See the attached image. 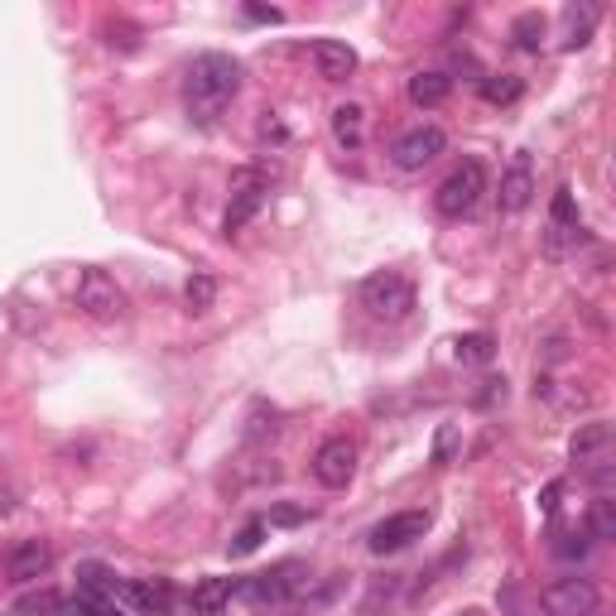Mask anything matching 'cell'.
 Returning a JSON list of instances; mask_svg holds the SVG:
<instances>
[{"mask_svg":"<svg viewBox=\"0 0 616 616\" xmlns=\"http://www.w3.org/2000/svg\"><path fill=\"white\" fill-rule=\"evenodd\" d=\"M241 87V63L227 53H202L193 58V68H188V111L198 116V121H212L217 111L227 107L231 97H237Z\"/></svg>","mask_w":616,"mask_h":616,"instance_id":"cell-1","label":"cell"},{"mask_svg":"<svg viewBox=\"0 0 616 616\" xmlns=\"http://www.w3.org/2000/svg\"><path fill=\"white\" fill-rule=\"evenodd\" d=\"M481 193H487V169H481L477 159H467V165H458L444 183H438L434 208L444 217H467L481 202Z\"/></svg>","mask_w":616,"mask_h":616,"instance_id":"cell-2","label":"cell"},{"mask_svg":"<svg viewBox=\"0 0 616 616\" xmlns=\"http://www.w3.org/2000/svg\"><path fill=\"white\" fill-rule=\"evenodd\" d=\"M361 304L371 308L376 318H405L409 308H415V285H409L400 270H376L371 280L361 285Z\"/></svg>","mask_w":616,"mask_h":616,"instance_id":"cell-3","label":"cell"},{"mask_svg":"<svg viewBox=\"0 0 616 616\" xmlns=\"http://www.w3.org/2000/svg\"><path fill=\"white\" fill-rule=\"evenodd\" d=\"M72 304H78L87 318H121L126 314V289L116 285L107 270H82L78 289H72Z\"/></svg>","mask_w":616,"mask_h":616,"instance_id":"cell-4","label":"cell"},{"mask_svg":"<svg viewBox=\"0 0 616 616\" xmlns=\"http://www.w3.org/2000/svg\"><path fill=\"white\" fill-rule=\"evenodd\" d=\"M539 603H545L549 616H593L603 607V593H597L593 578H559L539 593Z\"/></svg>","mask_w":616,"mask_h":616,"instance_id":"cell-5","label":"cell"},{"mask_svg":"<svg viewBox=\"0 0 616 616\" xmlns=\"http://www.w3.org/2000/svg\"><path fill=\"white\" fill-rule=\"evenodd\" d=\"M314 477L328 491H342L347 481L357 477V438L337 434V438H328V444H318V453H314Z\"/></svg>","mask_w":616,"mask_h":616,"instance_id":"cell-6","label":"cell"},{"mask_svg":"<svg viewBox=\"0 0 616 616\" xmlns=\"http://www.w3.org/2000/svg\"><path fill=\"white\" fill-rule=\"evenodd\" d=\"M424 530H429V510H395L366 535V545H371V554H400L415 539H424Z\"/></svg>","mask_w":616,"mask_h":616,"instance_id":"cell-7","label":"cell"},{"mask_svg":"<svg viewBox=\"0 0 616 616\" xmlns=\"http://www.w3.org/2000/svg\"><path fill=\"white\" fill-rule=\"evenodd\" d=\"M231 208H227V231H241L251 217L266 208V198H270V173H256V169H241V173H231Z\"/></svg>","mask_w":616,"mask_h":616,"instance_id":"cell-8","label":"cell"},{"mask_svg":"<svg viewBox=\"0 0 616 616\" xmlns=\"http://www.w3.org/2000/svg\"><path fill=\"white\" fill-rule=\"evenodd\" d=\"M448 150V136H444V126H415V130H405L400 140H395V165H400L405 173H415L424 165H434L438 155Z\"/></svg>","mask_w":616,"mask_h":616,"instance_id":"cell-9","label":"cell"},{"mask_svg":"<svg viewBox=\"0 0 616 616\" xmlns=\"http://www.w3.org/2000/svg\"><path fill=\"white\" fill-rule=\"evenodd\" d=\"M0 568H6V583H39L53 568V549L43 539H20Z\"/></svg>","mask_w":616,"mask_h":616,"instance_id":"cell-10","label":"cell"},{"mask_svg":"<svg viewBox=\"0 0 616 616\" xmlns=\"http://www.w3.org/2000/svg\"><path fill=\"white\" fill-rule=\"evenodd\" d=\"M501 212H525L530 208V198H535V169H530V155H516L510 159V169L501 173Z\"/></svg>","mask_w":616,"mask_h":616,"instance_id":"cell-11","label":"cell"},{"mask_svg":"<svg viewBox=\"0 0 616 616\" xmlns=\"http://www.w3.org/2000/svg\"><path fill=\"white\" fill-rule=\"evenodd\" d=\"M314 63H318V78L328 82H347L357 72V49L342 39H318L314 43Z\"/></svg>","mask_w":616,"mask_h":616,"instance_id":"cell-12","label":"cell"},{"mask_svg":"<svg viewBox=\"0 0 616 616\" xmlns=\"http://www.w3.org/2000/svg\"><path fill=\"white\" fill-rule=\"evenodd\" d=\"M116 607L126 616H165L169 593L155 588V583H121V588H116Z\"/></svg>","mask_w":616,"mask_h":616,"instance_id":"cell-13","label":"cell"},{"mask_svg":"<svg viewBox=\"0 0 616 616\" xmlns=\"http://www.w3.org/2000/svg\"><path fill=\"white\" fill-rule=\"evenodd\" d=\"M332 136L342 150H361L366 145V111L357 107V101H347V107L332 111Z\"/></svg>","mask_w":616,"mask_h":616,"instance_id":"cell-14","label":"cell"},{"mask_svg":"<svg viewBox=\"0 0 616 616\" xmlns=\"http://www.w3.org/2000/svg\"><path fill=\"white\" fill-rule=\"evenodd\" d=\"M448 92H453V82L444 72H415L409 78V101L415 107H438V101H448Z\"/></svg>","mask_w":616,"mask_h":616,"instance_id":"cell-15","label":"cell"},{"mask_svg":"<svg viewBox=\"0 0 616 616\" xmlns=\"http://www.w3.org/2000/svg\"><path fill=\"white\" fill-rule=\"evenodd\" d=\"M612 444V429L603 419H593V424H583V429L574 434V444H568V453H574L578 463H588V458H597V453H603Z\"/></svg>","mask_w":616,"mask_h":616,"instance_id":"cell-16","label":"cell"},{"mask_svg":"<svg viewBox=\"0 0 616 616\" xmlns=\"http://www.w3.org/2000/svg\"><path fill=\"white\" fill-rule=\"evenodd\" d=\"M78 578H82V597H92V603H111V607H116V588H121V583H116L101 564H82V568H78Z\"/></svg>","mask_w":616,"mask_h":616,"instance_id":"cell-17","label":"cell"},{"mask_svg":"<svg viewBox=\"0 0 616 616\" xmlns=\"http://www.w3.org/2000/svg\"><path fill=\"white\" fill-rule=\"evenodd\" d=\"M231 593H237V583H231V578H202L193 588V607L212 616V612H222L231 603Z\"/></svg>","mask_w":616,"mask_h":616,"instance_id":"cell-18","label":"cell"},{"mask_svg":"<svg viewBox=\"0 0 616 616\" xmlns=\"http://www.w3.org/2000/svg\"><path fill=\"white\" fill-rule=\"evenodd\" d=\"M246 593H251L256 603H285V597L295 593V583H289V568H285V574H260L256 583H246Z\"/></svg>","mask_w":616,"mask_h":616,"instance_id":"cell-19","label":"cell"},{"mask_svg":"<svg viewBox=\"0 0 616 616\" xmlns=\"http://www.w3.org/2000/svg\"><path fill=\"white\" fill-rule=\"evenodd\" d=\"M510 34H516V43H520L525 53H539V43H545V14H539V10H525Z\"/></svg>","mask_w":616,"mask_h":616,"instance_id":"cell-20","label":"cell"},{"mask_svg":"<svg viewBox=\"0 0 616 616\" xmlns=\"http://www.w3.org/2000/svg\"><path fill=\"white\" fill-rule=\"evenodd\" d=\"M588 530H593V539H616V501H612V496H597V501H593Z\"/></svg>","mask_w":616,"mask_h":616,"instance_id":"cell-21","label":"cell"},{"mask_svg":"<svg viewBox=\"0 0 616 616\" xmlns=\"http://www.w3.org/2000/svg\"><path fill=\"white\" fill-rule=\"evenodd\" d=\"M63 603H58L53 588H39V593H24L20 603H14V616H58Z\"/></svg>","mask_w":616,"mask_h":616,"instance_id":"cell-22","label":"cell"},{"mask_svg":"<svg viewBox=\"0 0 616 616\" xmlns=\"http://www.w3.org/2000/svg\"><path fill=\"white\" fill-rule=\"evenodd\" d=\"M593 20H597V10H578V6H568V10H564V24H568V49H583V43H588Z\"/></svg>","mask_w":616,"mask_h":616,"instance_id":"cell-23","label":"cell"},{"mask_svg":"<svg viewBox=\"0 0 616 616\" xmlns=\"http://www.w3.org/2000/svg\"><path fill=\"white\" fill-rule=\"evenodd\" d=\"M183 299H188V308H193V314H208L212 299H217V280H212V275H193V280H188V289H183Z\"/></svg>","mask_w":616,"mask_h":616,"instance_id":"cell-24","label":"cell"},{"mask_svg":"<svg viewBox=\"0 0 616 616\" xmlns=\"http://www.w3.org/2000/svg\"><path fill=\"white\" fill-rule=\"evenodd\" d=\"M481 97L487 101H496V107H501V101H516L520 97V78H481Z\"/></svg>","mask_w":616,"mask_h":616,"instance_id":"cell-25","label":"cell"},{"mask_svg":"<svg viewBox=\"0 0 616 616\" xmlns=\"http://www.w3.org/2000/svg\"><path fill=\"white\" fill-rule=\"evenodd\" d=\"M458 361H491V337L487 332L458 337Z\"/></svg>","mask_w":616,"mask_h":616,"instance_id":"cell-26","label":"cell"},{"mask_svg":"<svg viewBox=\"0 0 616 616\" xmlns=\"http://www.w3.org/2000/svg\"><path fill=\"white\" fill-rule=\"evenodd\" d=\"M260 539H266V520H251L237 539H231V554H237V559H241V554H256V549H260Z\"/></svg>","mask_w":616,"mask_h":616,"instance_id":"cell-27","label":"cell"},{"mask_svg":"<svg viewBox=\"0 0 616 616\" xmlns=\"http://www.w3.org/2000/svg\"><path fill=\"white\" fill-rule=\"evenodd\" d=\"M63 616H126L121 607H111V603H92V597H78V603H68Z\"/></svg>","mask_w":616,"mask_h":616,"instance_id":"cell-28","label":"cell"},{"mask_svg":"<svg viewBox=\"0 0 616 616\" xmlns=\"http://www.w3.org/2000/svg\"><path fill=\"white\" fill-rule=\"evenodd\" d=\"M107 43H111V49H136V43H140V29L136 24H126V20H111L107 24Z\"/></svg>","mask_w":616,"mask_h":616,"instance_id":"cell-29","label":"cell"},{"mask_svg":"<svg viewBox=\"0 0 616 616\" xmlns=\"http://www.w3.org/2000/svg\"><path fill=\"white\" fill-rule=\"evenodd\" d=\"M304 520V510L299 506H280V510H270V525H299Z\"/></svg>","mask_w":616,"mask_h":616,"instance_id":"cell-30","label":"cell"},{"mask_svg":"<svg viewBox=\"0 0 616 616\" xmlns=\"http://www.w3.org/2000/svg\"><path fill=\"white\" fill-rule=\"evenodd\" d=\"M246 14H251V20H266V24H280L285 20L280 10H266V6H246Z\"/></svg>","mask_w":616,"mask_h":616,"instance_id":"cell-31","label":"cell"},{"mask_svg":"<svg viewBox=\"0 0 616 616\" xmlns=\"http://www.w3.org/2000/svg\"><path fill=\"white\" fill-rule=\"evenodd\" d=\"M10 510H14V491L0 487V516H10Z\"/></svg>","mask_w":616,"mask_h":616,"instance_id":"cell-32","label":"cell"},{"mask_svg":"<svg viewBox=\"0 0 616 616\" xmlns=\"http://www.w3.org/2000/svg\"><path fill=\"white\" fill-rule=\"evenodd\" d=\"M554 506H559V481H549V487H545V510H554Z\"/></svg>","mask_w":616,"mask_h":616,"instance_id":"cell-33","label":"cell"}]
</instances>
